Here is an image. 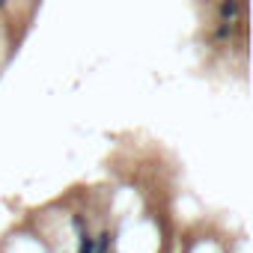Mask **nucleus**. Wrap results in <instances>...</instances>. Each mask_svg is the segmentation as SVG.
I'll return each mask as SVG.
<instances>
[{
  "label": "nucleus",
  "instance_id": "2",
  "mask_svg": "<svg viewBox=\"0 0 253 253\" xmlns=\"http://www.w3.org/2000/svg\"><path fill=\"white\" fill-rule=\"evenodd\" d=\"M107 241H110V232H101L98 235V247H92V253H107Z\"/></svg>",
  "mask_w": 253,
  "mask_h": 253
},
{
  "label": "nucleus",
  "instance_id": "3",
  "mask_svg": "<svg viewBox=\"0 0 253 253\" xmlns=\"http://www.w3.org/2000/svg\"><path fill=\"white\" fill-rule=\"evenodd\" d=\"M92 247H95V241L84 232V235H81V253H92Z\"/></svg>",
  "mask_w": 253,
  "mask_h": 253
},
{
  "label": "nucleus",
  "instance_id": "4",
  "mask_svg": "<svg viewBox=\"0 0 253 253\" xmlns=\"http://www.w3.org/2000/svg\"><path fill=\"white\" fill-rule=\"evenodd\" d=\"M3 6H6V0H0V9H3Z\"/></svg>",
  "mask_w": 253,
  "mask_h": 253
},
{
  "label": "nucleus",
  "instance_id": "1",
  "mask_svg": "<svg viewBox=\"0 0 253 253\" xmlns=\"http://www.w3.org/2000/svg\"><path fill=\"white\" fill-rule=\"evenodd\" d=\"M238 15V0H223L220 3V18L226 21V18H235Z\"/></svg>",
  "mask_w": 253,
  "mask_h": 253
}]
</instances>
